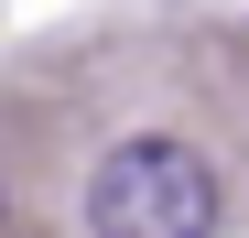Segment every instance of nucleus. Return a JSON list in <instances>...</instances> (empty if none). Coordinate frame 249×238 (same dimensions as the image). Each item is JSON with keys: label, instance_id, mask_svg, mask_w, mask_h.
Here are the masks:
<instances>
[{"label": "nucleus", "instance_id": "1", "mask_svg": "<svg viewBox=\"0 0 249 238\" xmlns=\"http://www.w3.org/2000/svg\"><path fill=\"white\" fill-rule=\"evenodd\" d=\"M87 238H217V173L184 141H119L87 173Z\"/></svg>", "mask_w": 249, "mask_h": 238}]
</instances>
